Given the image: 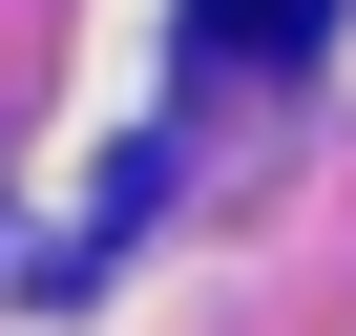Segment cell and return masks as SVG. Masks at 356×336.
<instances>
[{
	"instance_id": "obj_1",
	"label": "cell",
	"mask_w": 356,
	"mask_h": 336,
	"mask_svg": "<svg viewBox=\"0 0 356 336\" xmlns=\"http://www.w3.org/2000/svg\"><path fill=\"white\" fill-rule=\"evenodd\" d=\"M314 22H335V0H210V22H189V43H210V63H293Z\"/></svg>"
}]
</instances>
